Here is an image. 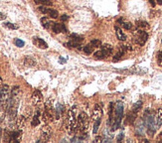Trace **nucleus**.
I'll use <instances>...</instances> for the list:
<instances>
[{
	"label": "nucleus",
	"mask_w": 162,
	"mask_h": 143,
	"mask_svg": "<svg viewBox=\"0 0 162 143\" xmlns=\"http://www.w3.org/2000/svg\"><path fill=\"white\" fill-rule=\"evenodd\" d=\"M143 122H144V125L146 126L148 133L152 136L153 134H154V132L156 131L157 124H156V120L154 119V115H153V113H150L149 110L145 111Z\"/></svg>",
	"instance_id": "1"
},
{
	"label": "nucleus",
	"mask_w": 162,
	"mask_h": 143,
	"mask_svg": "<svg viewBox=\"0 0 162 143\" xmlns=\"http://www.w3.org/2000/svg\"><path fill=\"white\" fill-rule=\"evenodd\" d=\"M114 112H115V118H114V122H113L112 125V130L118 129L119 126H120V122L122 120V116H123V104L121 102H117L114 106Z\"/></svg>",
	"instance_id": "2"
},
{
	"label": "nucleus",
	"mask_w": 162,
	"mask_h": 143,
	"mask_svg": "<svg viewBox=\"0 0 162 143\" xmlns=\"http://www.w3.org/2000/svg\"><path fill=\"white\" fill-rule=\"evenodd\" d=\"M89 127V117L87 113L82 112L78 117V122H77V126H75L74 130L75 131H85Z\"/></svg>",
	"instance_id": "3"
},
{
	"label": "nucleus",
	"mask_w": 162,
	"mask_h": 143,
	"mask_svg": "<svg viewBox=\"0 0 162 143\" xmlns=\"http://www.w3.org/2000/svg\"><path fill=\"white\" fill-rule=\"evenodd\" d=\"M147 39H148V34L143 30H137L136 31V36H135V43H137L138 45L143 46L146 43Z\"/></svg>",
	"instance_id": "4"
},
{
	"label": "nucleus",
	"mask_w": 162,
	"mask_h": 143,
	"mask_svg": "<svg viewBox=\"0 0 162 143\" xmlns=\"http://www.w3.org/2000/svg\"><path fill=\"white\" fill-rule=\"evenodd\" d=\"M68 129L70 130H73L76 126V116H75V113H74V110H69L68 112Z\"/></svg>",
	"instance_id": "5"
},
{
	"label": "nucleus",
	"mask_w": 162,
	"mask_h": 143,
	"mask_svg": "<svg viewBox=\"0 0 162 143\" xmlns=\"http://www.w3.org/2000/svg\"><path fill=\"white\" fill-rule=\"evenodd\" d=\"M42 101H43V96L40 90H36L32 94V103L34 105H39L40 103H42Z\"/></svg>",
	"instance_id": "6"
},
{
	"label": "nucleus",
	"mask_w": 162,
	"mask_h": 143,
	"mask_svg": "<svg viewBox=\"0 0 162 143\" xmlns=\"http://www.w3.org/2000/svg\"><path fill=\"white\" fill-rule=\"evenodd\" d=\"M102 115V102H100V103L96 104L95 105V109L93 111V119L97 120L98 118H101Z\"/></svg>",
	"instance_id": "7"
},
{
	"label": "nucleus",
	"mask_w": 162,
	"mask_h": 143,
	"mask_svg": "<svg viewBox=\"0 0 162 143\" xmlns=\"http://www.w3.org/2000/svg\"><path fill=\"white\" fill-rule=\"evenodd\" d=\"M52 135V130L51 128L49 127L48 125H44L43 128H42V140L43 141H49L50 138H51Z\"/></svg>",
	"instance_id": "8"
},
{
	"label": "nucleus",
	"mask_w": 162,
	"mask_h": 143,
	"mask_svg": "<svg viewBox=\"0 0 162 143\" xmlns=\"http://www.w3.org/2000/svg\"><path fill=\"white\" fill-rule=\"evenodd\" d=\"M22 139V131L17 130V131H12L10 135V142H20Z\"/></svg>",
	"instance_id": "9"
},
{
	"label": "nucleus",
	"mask_w": 162,
	"mask_h": 143,
	"mask_svg": "<svg viewBox=\"0 0 162 143\" xmlns=\"http://www.w3.org/2000/svg\"><path fill=\"white\" fill-rule=\"evenodd\" d=\"M54 33H67V29L65 27L64 24H59V23H54L53 27H52Z\"/></svg>",
	"instance_id": "10"
},
{
	"label": "nucleus",
	"mask_w": 162,
	"mask_h": 143,
	"mask_svg": "<svg viewBox=\"0 0 162 143\" xmlns=\"http://www.w3.org/2000/svg\"><path fill=\"white\" fill-rule=\"evenodd\" d=\"M33 43H34V45L37 46V47L40 48V49L45 50V49H47V48H48V44L46 43L43 39H40V38H34Z\"/></svg>",
	"instance_id": "11"
},
{
	"label": "nucleus",
	"mask_w": 162,
	"mask_h": 143,
	"mask_svg": "<svg viewBox=\"0 0 162 143\" xmlns=\"http://www.w3.org/2000/svg\"><path fill=\"white\" fill-rule=\"evenodd\" d=\"M24 64H25L26 67L32 68V67H35V66L37 65V62H36V60L34 59L33 57L27 56V57H25V59H24Z\"/></svg>",
	"instance_id": "12"
},
{
	"label": "nucleus",
	"mask_w": 162,
	"mask_h": 143,
	"mask_svg": "<svg viewBox=\"0 0 162 143\" xmlns=\"http://www.w3.org/2000/svg\"><path fill=\"white\" fill-rule=\"evenodd\" d=\"M25 123H26V117L24 115H19L16 119V126H17L19 129L23 128L25 126Z\"/></svg>",
	"instance_id": "13"
},
{
	"label": "nucleus",
	"mask_w": 162,
	"mask_h": 143,
	"mask_svg": "<svg viewBox=\"0 0 162 143\" xmlns=\"http://www.w3.org/2000/svg\"><path fill=\"white\" fill-rule=\"evenodd\" d=\"M136 119V112L134 111H131L127 114L126 116V120H125V123H128V124H132L134 122V120Z\"/></svg>",
	"instance_id": "14"
},
{
	"label": "nucleus",
	"mask_w": 162,
	"mask_h": 143,
	"mask_svg": "<svg viewBox=\"0 0 162 143\" xmlns=\"http://www.w3.org/2000/svg\"><path fill=\"white\" fill-rule=\"evenodd\" d=\"M41 23H42V26H43L44 28H46V29H50V28L53 27L54 23L52 21H50L48 18L46 17H43L41 19Z\"/></svg>",
	"instance_id": "15"
},
{
	"label": "nucleus",
	"mask_w": 162,
	"mask_h": 143,
	"mask_svg": "<svg viewBox=\"0 0 162 143\" xmlns=\"http://www.w3.org/2000/svg\"><path fill=\"white\" fill-rule=\"evenodd\" d=\"M112 47H111L110 45H108V44H104V45H102V51L104 52V54L106 56H110L111 54H112Z\"/></svg>",
	"instance_id": "16"
},
{
	"label": "nucleus",
	"mask_w": 162,
	"mask_h": 143,
	"mask_svg": "<svg viewBox=\"0 0 162 143\" xmlns=\"http://www.w3.org/2000/svg\"><path fill=\"white\" fill-rule=\"evenodd\" d=\"M115 31H116V36H117V39L120 40V41H125L126 40V36L124 35L121 29H119L117 26H115Z\"/></svg>",
	"instance_id": "17"
},
{
	"label": "nucleus",
	"mask_w": 162,
	"mask_h": 143,
	"mask_svg": "<svg viewBox=\"0 0 162 143\" xmlns=\"http://www.w3.org/2000/svg\"><path fill=\"white\" fill-rule=\"evenodd\" d=\"M40 122H41V120H40V115L35 114L34 117H33V119H32V121H31V125L33 126V127H36V126L39 125Z\"/></svg>",
	"instance_id": "18"
},
{
	"label": "nucleus",
	"mask_w": 162,
	"mask_h": 143,
	"mask_svg": "<svg viewBox=\"0 0 162 143\" xmlns=\"http://www.w3.org/2000/svg\"><path fill=\"white\" fill-rule=\"evenodd\" d=\"M157 128L160 127L162 125V108H159L158 112H157V119H156Z\"/></svg>",
	"instance_id": "19"
},
{
	"label": "nucleus",
	"mask_w": 162,
	"mask_h": 143,
	"mask_svg": "<svg viewBox=\"0 0 162 143\" xmlns=\"http://www.w3.org/2000/svg\"><path fill=\"white\" fill-rule=\"evenodd\" d=\"M101 122H102V119H101V118H98V119L96 120V122H95V124H94V128H93V133L94 134L98 133L99 128H100V125H101Z\"/></svg>",
	"instance_id": "20"
},
{
	"label": "nucleus",
	"mask_w": 162,
	"mask_h": 143,
	"mask_svg": "<svg viewBox=\"0 0 162 143\" xmlns=\"http://www.w3.org/2000/svg\"><path fill=\"white\" fill-rule=\"evenodd\" d=\"M70 38H71V41L79 42V43H81V42L84 40V38H83L82 36H79V35H77V34H71Z\"/></svg>",
	"instance_id": "21"
},
{
	"label": "nucleus",
	"mask_w": 162,
	"mask_h": 143,
	"mask_svg": "<svg viewBox=\"0 0 162 143\" xmlns=\"http://www.w3.org/2000/svg\"><path fill=\"white\" fill-rule=\"evenodd\" d=\"M48 15H49L51 18H53V19H56V18L59 17L58 11H57V10H54V9H49V11H48Z\"/></svg>",
	"instance_id": "22"
},
{
	"label": "nucleus",
	"mask_w": 162,
	"mask_h": 143,
	"mask_svg": "<svg viewBox=\"0 0 162 143\" xmlns=\"http://www.w3.org/2000/svg\"><path fill=\"white\" fill-rule=\"evenodd\" d=\"M141 106H142V101L141 100H139V101H137L136 103H134V105H133V108H132V111L134 112H138L139 110H140Z\"/></svg>",
	"instance_id": "23"
},
{
	"label": "nucleus",
	"mask_w": 162,
	"mask_h": 143,
	"mask_svg": "<svg viewBox=\"0 0 162 143\" xmlns=\"http://www.w3.org/2000/svg\"><path fill=\"white\" fill-rule=\"evenodd\" d=\"M36 4H43L45 6H50L52 5V1L51 0H35Z\"/></svg>",
	"instance_id": "24"
},
{
	"label": "nucleus",
	"mask_w": 162,
	"mask_h": 143,
	"mask_svg": "<svg viewBox=\"0 0 162 143\" xmlns=\"http://www.w3.org/2000/svg\"><path fill=\"white\" fill-rule=\"evenodd\" d=\"M90 44L94 48H99V47H101V46H102V41H101L100 39H95V40H93Z\"/></svg>",
	"instance_id": "25"
},
{
	"label": "nucleus",
	"mask_w": 162,
	"mask_h": 143,
	"mask_svg": "<svg viewBox=\"0 0 162 143\" xmlns=\"http://www.w3.org/2000/svg\"><path fill=\"white\" fill-rule=\"evenodd\" d=\"M93 51H94V47H93L91 44H90V45H87V46H85V47H84V52H85V53L92 54Z\"/></svg>",
	"instance_id": "26"
},
{
	"label": "nucleus",
	"mask_w": 162,
	"mask_h": 143,
	"mask_svg": "<svg viewBox=\"0 0 162 143\" xmlns=\"http://www.w3.org/2000/svg\"><path fill=\"white\" fill-rule=\"evenodd\" d=\"M95 57H96L97 59H104V58H106V55H104L102 51H98L95 53Z\"/></svg>",
	"instance_id": "27"
},
{
	"label": "nucleus",
	"mask_w": 162,
	"mask_h": 143,
	"mask_svg": "<svg viewBox=\"0 0 162 143\" xmlns=\"http://www.w3.org/2000/svg\"><path fill=\"white\" fill-rule=\"evenodd\" d=\"M136 25L138 26V27H141V28H147L148 27V24H147V22H145V21H137Z\"/></svg>",
	"instance_id": "28"
},
{
	"label": "nucleus",
	"mask_w": 162,
	"mask_h": 143,
	"mask_svg": "<svg viewBox=\"0 0 162 143\" xmlns=\"http://www.w3.org/2000/svg\"><path fill=\"white\" fill-rule=\"evenodd\" d=\"M4 25L6 26V27H8L9 29H13V30H16L18 29V25H15V24H12V23H5Z\"/></svg>",
	"instance_id": "29"
},
{
	"label": "nucleus",
	"mask_w": 162,
	"mask_h": 143,
	"mask_svg": "<svg viewBox=\"0 0 162 143\" xmlns=\"http://www.w3.org/2000/svg\"><path fill=\"white\" fill-rule=\"evenodd\" d=\"M123 28H124L125 30H130L132 29V24L129 23V22H124V23L122 24Z\"/></svg>",
	"instance_id": "30"
},
{
	"label": "nucleus",
	"mask_w": 162,
	"mask_h": 143,
	"mask_svg": "<svg viewBox=\"0 0 162 143\" xmlns=\"http://www.w3.org/2000/svg\"><path fill=\"white\" fill-rule=\"evenodd\" d=\"M15 45L17 46V47H23L24 45H25V43H24L22 40H20V39H15Z\"/></svg>",
	"instance_id": "31"
},
{
	"label": "nucleus",
	"mask_w": 162,
	"mask_h": 143,
	"mask_svg": "<svg viewBox=\"0 0 162 143\" xmlns=\"http://www.w3.org/2000/svg\"><path fill=\"white\" fill-rule=\"evenodd\" d=\"M38 9H39V11L43 14H48V11H49V8H46L45 6H40Z\"/></svg>",
	"instance_id": "32"
},
{
	"label": "nucleus",
	"mask_w": 162,
	"mask_h": 143,
	"mask_svg": "<svg viewBox=\"0 0 162 143\" xmlns=\"http://www.w3.org/2000/svg\"><path fill=\"white\" fill-rule=\"evenodd\" d=\"M122 138H123V133L118 134V136H117V141H118V142H120L121 140H122Z\"/></svg>",
	"instance_id": "33"
},
{
	"label": "nucleus",
	"mask_w": 162,
	"mask_h": 143,
	"mask_svg": "<svg viewBox=\"0 0 162 143\" xmlns=\"http://www.w3.org/2000/svg\"><path fill=\"white\" fill-rule=\"evenodd\" d=\"M68 19H69V16L68 15H63L62 17H61V20H62V21H67Z\"/></svg>",
	"instance_id": "34"
},
{
	"label": "nucleus",
	"mask_w": 162,
	"mask_h": 143,
	"mask_svg": "<svg viewBox=\"0 0 162 143\" xmlns=\"http://www.w3.org/2000/svg\"><path fill=\"white\" fill-rule=\"evenodd\" d=\"M148 2L151 4V6H152V7H155V5H156V2H155V0H148Z\"/></svg>",
	"instance_id": "35"
},
{
	"label": "nucleus",
	"mask_w": 162,
	"mask_h": 143,
	"mask_svg": "<svg viewBox=\"0 0 162 143\" xmlns=\"http://www.w3.org/2000/svg\"><path fill=\"white\" fill-rule=\"evenodd\" d=\"M6 18V16H5V14H3V13H0V20H4Z\"/></svg>",
	"instance_id": "36"
},
{
	"label": "nucleus",
	"mask_w": 162,
	"mask_h": 143,
	"mask_svg": "<svg viewBox=\"0 0 162 143\" xmlns=\"http://www.w3.org/2000/svg\"><path fill=\"white\" fill-rule=\"evenodd\" d=\"M95 141H96V142H101V141H102V138H101V137H97Z\"/></svg>",
	"instance_id": "37"
},
{
	"label": "nucleus",
	"mask_w": 162,
	"mask_h": 143,
	"mask_svg": "<svg viewBox=\"0 0 162 143\" xmlns=\"http://www.w3.org/2000/svg\"><path fill=\"white\" fill-rule=\"evenodd\" d=\"M66 62V60L63 59V58H60V63H65Z\"/></svg>",
	"instance_id": "38"
},
{
	"label": "nucleus",
	"mask_w": 162,
	"mask_h": 143,
	"mask_svg": "<svg viewBox=\"0 0 162 143\" xmlns=\"http://www.w3.org/2000/svg\"><path fill=\"white\" fill-rule=\"evenodd\" d=\"M158 63H159V66H162V60L160 59V58L158 59Z\"/></svg>",
	"instance_id": "39"
},
{
	"label": "nucleus",
	"mask_w": 162,
	"mask_h": 143,
	"mask_svg": "<svg viewBox=\"0 0 162 143\" xmlns=\"http://www.w3.org/2000/svg\"><path fill=\"white\" fill-rule=\"evenodd\" d=\"M156 2L159 4V5H162V0H156Z\"/></svg>",
	"instance_id": "40"
},
{
	"label": "nucleus",
	"mask_w": 162,
	"mask_h": 143,
	"mask_svg": "<svg viewBox=\"0 0 162 143\" xmlns=\"http://www.w3.org/2000/svg\"><path fill=\"white\" fill-rule=\"evenodd\" d=\"M158 56H159V58H160V59H162V52H159Z\"/></svg>",
	"instance_id": "41"
},
{
	"label": "nucleus",
	"mask_w": 162,
	"mask_h": 143,
	"mask_svg": "<svg viewBox=\"0 0 162 143\" xmlns=\"http://www.w3.org/2000/svg\"><path fill=\"white\" fill-rule=\"evenodd\" d=\"M1 132H2V129L0 128V137H1ZM0 140H1V139H0Z\"/></svg>",
	"instance_id": "42"
},
{
	"label": "nucleus",
	"mask_w": 162,
	"mask_h": 143,
	"mask_svg": "<svg viewBox=\"0 0 162 143\" xmlns=\"http://www.w3.org/2000/svg\"><path fill=\"white\" fill-rule=\"evenodd\" d=\"M2 82V78H1V76H0V84Z\"/></svg>",
	"instance_id": "43"
},
{
	"label": "nucleus",
	"mask_w": 162,
	"mask_h": 143,
	"mask_svg": "<svg viewBox=\"0 0 162 143\" xmlns=\"http://www.w3.org/2000/svg\"><path fill=\"white\" fill-rule=\"evenodd\" d=\"M160 136H161V138H162V132H161V133H160Z\"/></svg>",
	"instance_id": "44"
}]
</instances>
